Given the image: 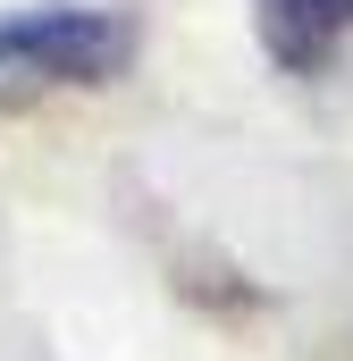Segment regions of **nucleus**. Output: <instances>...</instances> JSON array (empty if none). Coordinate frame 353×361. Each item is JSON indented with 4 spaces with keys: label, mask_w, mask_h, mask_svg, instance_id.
<instances>
[{
    "label": "nucleus",
    "mask_w": 353,
    "mask_h": 361,
    "mask_svg": "<svg viewBox=\"0 0 353 361\" xmlns=\"http://www.w3.org/2000/svg\"><path fill=\"white\" fill-rule=\"evenodd\" d=\"M143 51V25L126 8L92 0H34L0 17V118L51 101V92H101Z\"/></svg>",
    "instance_id": "f257e3e1"
},
{
    "label": "nucleus",
    "mask_w": 353,
    "mask_h": 361,
    "mask_svg": "<svg viewBox=\"0 0 353 361\" xmlns=\"http://www.w3.org/2000/svg\"><path fill=\"white\" fill-rule=\"evenodd\" d=\"M253 34H261L269 68H286V76H328L353 51V0H261V8H253Z\"/></svg>",
    "instance_id": "f03ea898"
}]
</instances>
